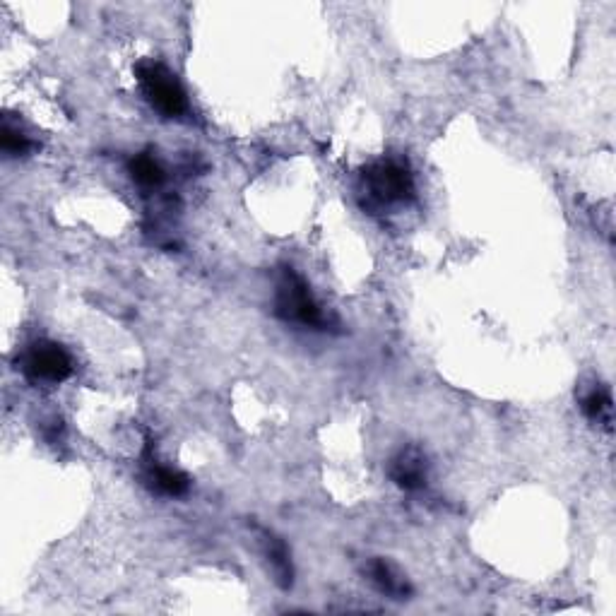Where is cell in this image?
Listing matches in <instances>:
<instances>
[{
  "instance_id": "cell-1",
  "label": "cell",
  "mask_w": 616,
  "mask_h": 616,
  "mask_svg": "<svg viewBox=\"0 0 616 616\" xmlns=\"http://www.w3.org/2000/svg\"><path fill=\"white\" fill-rule=\"evenodd\" d=\"M135 75H138L142 94L152 104V109H157L159 114L167 118H179L186 114V92H183L181 82L176 80V75L171 73L167 65L145 61L135 68Z\"/></svg>"
},
{
  "instance_id": "cell-2",
  "label": "cell",
  "mask_w": 616,
  "mask_h": 616,
  "mask_svg": "<svg viewBox=\"0 0 616 616\" xmlns=\"http://www.w3.org/2000/svg\"><path fill=\"white\" fill-rule=\"evenodd\" d=\"M275 308L277 316L284 321H292L304 325V328H316L321 330L325 325V316L321 306L313 299L311 289L304 282V277H299L292 268L282 272L280 284H277V296H275Z\"/></svg>"
},
{
  "instance_id": "cell-3",
  "label": "cell",
  "mask_w": 616,
  "mask_h": 616,
  "mask_svg": "<svg viewBox=\"0 0 616 616\" xmlns=\"http://www.w3.org/2000/svg\"><path fill=\"white\" fill-rule=\"evenodd\" d=\"M361 179H364L369 198L378 205L407 203V200L414 198L412 171L402 162H395V159H383V162L371 164Z\"/></svg>"
},
{
  "instance_id": "cell-4",
  "label": "cell",
  "mask_w": 616,
  "mask_h": 616,
  "mask_svg": "<svg viewBox=\"0 0 616 616\" xmlns=\"http://www.w3.org/2000/svg\"><path fill=\"white\" fill-rule=\"evenodd\" d=\"M22 371L32 383L58 385L73 373V359L56 342H37L27 349L22 359Z\"/></svg>"
},
{
  "instance_id": "cell-5",
  "label": "cell",
  "mask_w": 616,
  "mask_h": 616,
  "mask_svg": "<svg viewBox=\"0 0 616 616\" xmlns=\"http://www.w3.org/2000/svg\"><path fill=\"white\" fill-rule=\"evenodd\" d=\"M142 482H145V487H150L152 494L169 496V499H179V496L186 494L188 487H191V482H188V477L183 475L181 470H174V467L162 465L159 460H154L150 450L145 453Z\"/></svg>"
},
{
  "instance_id": "cell-6",
  "label": "cell",
  "mask_w": 616,
  "mask_h": 616,
  "mask_svg": "<svg viewBox=\"0 0 616 616\" xmlns=\"http://www.w3.org/2000/svg\"><path fill=\"white\" fill-rule=\"evenodd\" d=\"M390 479L405 491H417L426 484V460L417 448L400 450L390 465Z\"/></svg>"
},
{
  "instance_id": "cell-7",
  "label": "cell",
  "mask_w": 616,
  "mask_h": 616,
  "mask_svg": "<svg viewBox=\"0 0 616 616\" xmlns=\"http://www.w3.org/2000/svg\"><path fill=\"white\" fill-rule=\"evenodd\" d=\"M366 576H369L373 588L383 592V595L393 597V600H405V597L412 592L410 583H407V580L383 559L369 561V566H366Z\"/></svg>"
},
{
  "instance_id": "cell-8",
  "label": "cell",
  "mask_w": 616,
  "mask_h": 616,
  "mask_svg": "<svg viewBox=\"0 0 616 616\" xmlns=\"http://www.w3.org/2000/svg\"><path fill=\"white\" fill-rule=\"evenodd\" d=\"M583 412L590 422L602 424L604 429H612V393L604 385H595L588 395L583 398Z\"/></svg>"
},
{
  "instance_id": "cell-9",
  "label": "cell",
  "mask_w": 616,
  "mask_h": 616,
  "mask_svg": "<svg viewBox=\"0 0 616 616\" xmlns=\"http://www.w3.org/2000/svg\"><path fill=\"white\" fill-rule=\"evenodd\" d=\"M130 176L142 188H157L164 183V169L152 154H135L128 164Z\"/></svg>"
},
{
  "instance_id": "cell-10",
  "label": "cell",
  "mask_w": 616,
  "mask_h": 616,
  "mask_svg": "<svg viewBox=\"0 0 616 616\" xmlns=\"http://www.w3.org/2000/svg\"><path fill=\"white\" fill-rule=\"evenodd\" d=\"M265 552H268L272 573L277 576V583H280L282 588H289L294 578V568H292V559H289V552H287V547H284L282 539L268 535V539H265Z\"/></svg>"
},
{
  "instance_id": "cell-11",
  "label": "cell",
  "mask_w": 616,
  "mask_h": 616,
  "mask_svg": "<svg viewBox=\"0 0 616 616\" xmlns=\"http://www.w3.org/2000/svg\"><path fill=\"white\" fill-rule=\"evenodd\" d=\"M0 147H3V152L8 154V157H25L34 145H32V140L22 133V130H17L5 123L3 130H0Z\"/></svg>"
}]
</instances>
